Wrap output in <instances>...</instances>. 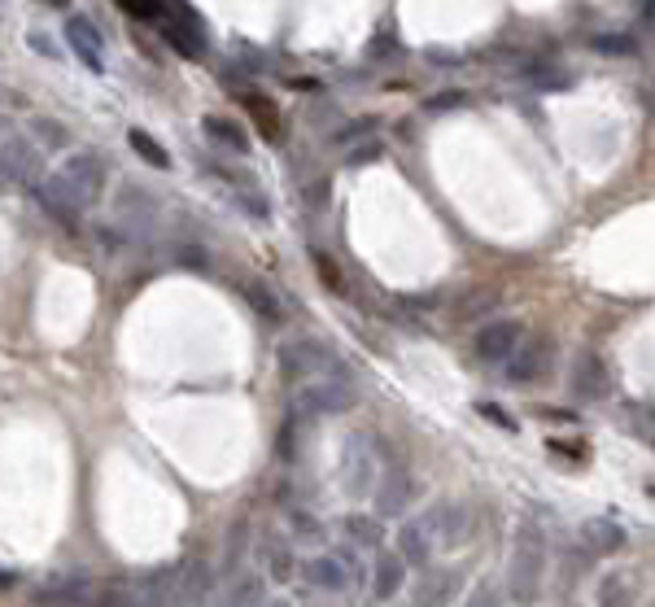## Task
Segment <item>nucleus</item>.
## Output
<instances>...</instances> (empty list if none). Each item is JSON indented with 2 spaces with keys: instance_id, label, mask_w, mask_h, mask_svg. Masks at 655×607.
<instances>
[{
  "instance_id": "obj_21",
  "label": "nucleus",
  "mask_w": 655,
  "mask_h": 607,
  "mask_svg": "<svg viewBox=\"0 0 655 607\" xmlns=\"http://www.w3.org/2000/svg\"><path fill=\"white\" fill-rule=\"evenodd\" d=\"M210 594H214L210 568L201 564V559L184 564V573H180V594H175V603H201V599H210Z\"/></svg>"
},
{
  "instance_id": "obj_43",
  "label": "nucleus",
  "mask_w": 655,
  "mask_h": 607,
  "mask_svg": "<svg viewBox=\"0 0 655 607\" xmlns=\"http://www.w3.org/2000/svg\"><path fill=\"white\" fill-rule=\"evenodd\" d=\"M372 118H363V123H350V127H341V132H332V145H350V140L354 136H367V132H372Z\"/></svg>"
},
{
  "instance_id": "obj_32",
  "label": "nucleus",
  "mask_w": 655,
  "mask_h": 607,
  "mask_svg": "<svg viewBox=\"0 0 655 607\" xmlns=\"http://www.w3.org/2000/svg\"><path fill=\"white\" fill-rule=\"evenodd\" d=\"M289 529H293L297 542H319V538H324V525H319V520L306 507H293L289 511Z\"/></svg>"
},
{
  "instance_id": "obj_12",
  "label": "nucleus",
  "mask_w": 655,
  "mask_h": 607,
  "mask_svg": "<svg viewBox=\"0 0 655 607\" xmlns=\"http://www.w3.org/2000/svg\"><path fill=\"white\" fill-rule=\"evenodd\" d=\"M66 44L75 49V57L88 70H97V75H105V40H101V31L92 27L88 18H66Z\"/></svg>"
},
{
  "instance_id": "obj_24",
  "label": "nucleus",
  "mask_w": 655,
  "mask_h": 607,
  "mask_svg": "<svg viewBox=\"0 0 655 607\" xmlns=\"http://www.w3.org/2000/svg\"><path fill=\"white\" fill-rule=\"evenodd\" d=\"M402 564H407L402 555H380L376 559V568H372V594H376L380 603L393 599V594L402 590Z\"/></svg>"
},
{
  "instance_id": "obj_5",
  "label": "nucleus",
  "mask_w": 655,
  "mask_h": 607,
  "mask_svg": "<svg viewBox=\"0 0 655 607\" xmlns=\"http://www.w3.org/2000/svg\"><path fill=\"white\" fill-rule=\"evenodd\" d=\"M114 219L123 223V228L136 236L140 245H145L149 236L158 232V201H153L149 188L123 180V184H118V193H114Z\"/></svg>"
},
{
  "instance_id": "obj_1",
  "label": "nucleus",
  "mask_w": 655,
  "mask_h": 607,
  "mask_svg": "<svg viewBox=\"0 0 655 607\" xmlns=\"http://www.w3.org/2000/svg\"><path fill=\"white\" fill-rule=\"evenodd\" d=\"M354 402H359V380H354L337 363L332 372L315 376V380H302V385H297L293 411H297V420H315V415H341V411H350Z\"/></svg>"
},
{
  "instance_id": "obj_46",
  "label": "nucleus",
  "mask_w": 655,
  "mask_h": 607,
  "mask_svg": "<svg viewBox=\"0 0 655 607\" xmlns=\"http://www.w3.org/2000/svg\"><path fill=\"white\" fill-rule=\"evenodd\" d=\"M638 22L655 27V0H638Z\"/></svg>"
},
{
  "instance_id": "obj_13",
  "label": "nucleus",
  "mask_w": 655,
  "mask_h": 607,
  "mask_svg": "<svg viewBox=\"0 0 655 607\" xmlns=\"http://www.w3.org/2000/svg\"><path fill=\"white\" fill-rule=\"evenodd\" d=\"M158 35L166 44H171L180 57H206V35L197 31V18H184V14H171V18H162L158 22Z\"/></svg>"
},
{
  "instance_id": "obj_36",
  "label": "nucleus",
  "mask_w": 655,
  "mask_h": 607,
  "mask_svg": "<svg viewBox=\"0 0 655 607\" xmlns=\"http://www.w3.org/2000/svg\"><path fill=\"white\" fill-rule=\"evenodd\" d=\"M450 594H455V577H424L415 599L428 603V599H450Z\"/></svg>"
},
{
  "instance_id": "obj_15",
  "label": "nucleus",
  "mask_w": 655,
  "mask_h": 607,
  "mask_svg": "<svg viewBox=\"0 0 655 607\" xmlns=\"http://www.w3.org/2000/svg\"><path fill=\"white\" fill-rule=\"evenodd\" d=\"M568 385H573V394L586 398V402L603 398L607 394V367H603L599 354H577L573 372H568Z\"/></svg>"
},
{
  "instance_id": "obj_29",
  "label": "nucleus",
  "mask_w": 655,
  "mask_h": 607,
  "mask_svg": "<svg viewBox=\"0 0 655 607\" xmlns=\"http://www.w3.org/2000/svg\"><path fill=\"white\" fill-rule=\"evenodd\" d=\"M127 140H131V149H136V153H140V158H145L149 166H158V171H166V166H171V153H166V149H162V145H158V140H153L149 132H140V127H131Z\"/></svg>"
},
{
  "instance_id": "obj_18",
  "label": "nucleus",
  "mask_w": 655,
  "mask_h": 607,
  "mask_svg": "<svg viewBox=\"0 0 655 607\" xmlns=\"http://www.w3.org/2000/svg\"><path fill=\"white\" fill-rule=\"evenodd\" d=\"M433 546H437V538H433V529H428V520H411V525H402L398 555L407 559L411 568H424L428 559H433Z\"/></svg>"
},
{
  "instance_id": "obj_6",
  "label": "nucleus",
  "mask_w": 655,
  "mask_h": 607,
  "mask_svg": "<svg viewBox=\"0 0 655 607\" xmlns=\"http://www.w3.org/2000/svg\"><path fill=\"white\" fill-rule=\"evenodd\" d=\"M376 442H367V437H350V446H345V468H341V485L350 498H363V494H376L380 485V468H376Z\"/></svg>"
},
{
  "instance_id": "obj_33",
  "label": "nucleus",
  "mask_w": 655,
  "mask_h": 607,
  "mask_svg": "<svg viewBox=\"0 0 655 607\" xmlns=\"http://www.w3.org/2000/svg\"><path fill=\"white\" fill-rule=\"evenodd\" d=\"M171 258L180 267H193V271H210V254L201 245H193V241H175L171 245Z\"/></svg>"
},
{
  "instance_id": "obj_14",
  "label": "nucleus",
  "mask_w": 655,
  "mask_h": 607,
  "mask_svg": "<svg viewBox=\"0 0 655 607\" xmlns=\"http://www.w3.org/2000/svg\"><path fill=\"white\" fill-rule=\"evenodd\" d=\"M35 201H40L44 206V214H49V219L57 223V228H66V232H79V214H83V206L75 197H66L62 188H57L49 175H44L40 180V188H35Z\"/></svg>"
},
{
  "instance_id": "obj_16",
  "label": "nucleus",
  "mask_w": 655,
  "mask_h": 607,
  "mask_svg": "<svg viewBox=\"0 0 655 607\" xmlns=\"http://www.w3.org/2000/svg\"><path fill=\"white\" fill-rule=\"evenodd\" d=\"M92 594V581L83 568H66V573H53L49 581H44L40 599L44 603H83Z\"/></svg>"
},
{
  "instance_id": "obj_44",
  "label": "nucleus",
  "mask_w": 655,
  "mask_h": 607,
  "mask_svg": "<svg viewBox=\"0 0 655 607\" xmlns=\"http://www.w3.org/2000/svg\"><path fill=\"white\" fill-rule=\"evenodd\" d=\"M31 49L40 53V57H53V62L62 57V49H57V44H49V35H40V31H31Z\"/></svg>"
},
{
  "instance_id": "obj_2",
  "label": "nucleus",
  "mask_w": 655,
  "mask_h": 607,
  "mask_svg": "<svg viewBox=\"0 0 655 607\" xmlns=\"http://www.w3.org/2000/svg\"><path fill=\"white\" fill-rule=\"evenodd\" d=\"M542 573H546V538L533 525H520L516 542H511V568H507L511 594H516V599H533Z\"/></svg>"
},
{
  "instance_id": "obj_42",
  "label": "nucleus",
  "mask_w": 655,
  "mask_h": 607,
  "mask_svg": "<svg viewBox=\"0 0 655 607\" xmlns=\"http://www.w3.org/2000/svg\"><path fill=\"white\" fill-rule=\"evenodd\" d=\"M476 411H481L485 420H494L498 428H503V433H516V415L503 411V407H498V402H481V407H476Z\"/></svg>"
},
{
  "instance_id": "obj_37",
  "label": "nucleus",
  "mask_w": 655,
  "mask_h": 607,
  "mask_svg": "<svg viewBox=\"0 0 655 607\" xmlns=\"http://www.w3.org/2000/svg\"><path fill=\"white\" fill-rule=\"evenodd\" d=\"M31 132H35V140H44V145H49V149H66V145H70V132H66V127L44 123V118H35V123H31Z\"/></svg>"
},
{
  "instance_id": "obj_20",
  "label": "nucleus",
  "mask_w": 655,
  "mask_h": 607,
  "mask_svg": "<svg viewBox=\"0 0 655 607\" xmlns=\"http://www.w3.org/2000/svg\"><path fill=\"white\" fill-rule=\"evenodd\" d=\"M411 494H415L411 476L402 472V468H393L385 481L376 485V511H380V516H398V511L411 503Z\"/></svg>"
},
{
  "instance_id": "obj_8",
  "label": "nucleus",
  "mask_w": 655,
  "mask_h": 607,
  "mask_svg": "<svg viewBox=\"0 0 655 607\" xmlns=\"http://www.w3.org/2000/svg\"><path fill=\"white\" fill-rule=\"evenodd\" d=\"M524 341V328L516 319H494V324H481L472 337V354L481 363H507L516 354V345Z\"/></svg>"
},
{
  "instance_id": "obj_38",
  "label": "nucleus",
  "mask_w": 655,
  "mask_h": 607,
  "mask_svg": "<svg viewBox=\"0 0 655 607\" xmlns=\"http://www.w3.org/2000/svg\"><path fill=\"white\" fill-rule=\"evenodd\" d=\"M236 201H241V206H245L249 214H254V223H267V219H271V201H267V197H258L249 184H245V188H236Z\"/></svg>"
},
{
  "instance_id": "obj_47",
  "label": "nucleus",
  "mask_w": 655,
  "mask_h": 607,
  "mask_svg": "<svg viewBox=\"0 0 655 607\" xmlns=\"http://www.w3.org/2000/svg\"><path fill=\"white\" fill-rule=\"evenodd\" d=\"M44 5H53V9H70V0H44Z\"/></svg>"
},
{
  "instance_id": "obj_3",
  "label": "nucleus",
  "mask_w": 655,
  "mask_h": 607,
  "mask_svg": "<svg viewBox=\"0 0 655 607\" xmlns=\"http://www.w3.org/2000/svg\"><path fill=\"white\" fill-rule=\"evenodd\" d=\"M49 180L62 188L66 197H75L79 206H92V201L101 197V184H105V162L97 158V153H70Z\"/></svg>"
},
{
  "instance_id": "obj_41",
  "label": "nucleus",
  "mask_w": 655,
  "mask_h": 607,
  "mask_svg": "<svg viewBox=\"0 0 655 607\" xmlns=\"http://www.w3.org/2000/svg\"><path fill=\"white\" fill-rule=\"evenodd\" d=\"M599 599L603 603H625L629 599V577H607L599 586Z\"/></svg>"
},
{
  "instance_id": "obj_40",
  "label": "nucleus",
  "mask_w": 655,
  "mask_h": 607,
  "mask_svg": "<svg viewBox=\"0 0 655 607\" xmlns=\"http://www.w3.org/2000/svg\"><path fill=\"white\" fill-rule=\"evenodd\" d=\"M393 53H402V44L393 40V35H376V40L367 44V62H385V57H393Z\"/></svg>"
},
{
  "instance_id": "obj_9",
  "label": "nucleus",
  "mask_w": 655,
  "mask_h": 607,
  "mask_svg": "<svg viewBox=\"0 0 655 607\" xmlns=\"http://www.w3.org/2000/svg\"><path fill=\"white\" fill-rule=\"evenodd\" d=\"M350 577H354V568H350V559H345L341 551L315 555V559H306V564H302V581H306L311 590H319V594H341V590H350Z\"/></svg>"
},
{
  "instance_id": "obj_48",
  "label": "nucleus",
  "mask_w": 655,
  "mask_h": 607,
  "mask_svg": "<svg viewBox=\"0 0 655 607\" xmlns=\"http://www.w3.org/2000/svg\"><path fill=\"white\" fill-rule=\"evenodd\" d=\"M647 494H651V498H655V481H647Z\"/></svg>"
},
{
  "instance_id": "obj_31",
  "label": "nucleus",
  "mask_w": 655,
  "mask_h": 607,
  "mask_svg": "<svg viewBox=\"0 0 655 607\" xmlns=\"http://www.w3.org/2000/svg\"><path fill=\"white\" fill-rule=\"evenodd\" d=\"M254 599H262V573H236V577H228V603H254Z\"/></svg>"
},
{
  "instance_id": "obj_27",
  "label": "nucleus",
  "mask_w": 655,
  "mask_h": 607,
  "mask_svg": "<svg viewBox=\"0 0 655 607\" xmlns=\"http://www.w3.org/2000/svg\"><path fill=\"white\" fill-rule=\"evenodd\" d=\"M206 136H214L219 145H228L232 153H249V136L241 132V123H232V118H206Z\"/></svg>"
},
{
  "instance_id": "obj_30",
  "label": "nucleus",
  "mask_w": 655,
  "mask_h": 607,
  "mask_svg": "<svg viewBox=\"0 0 655 607\" xmlns=\"http://www.w3.org/2000/svg\"><path fill=\"white\" fill-rule=\"evenodd\" d=\"M345 533H350L354 546H380V538H385V533H380V520L359 516V511H354V516H345Z\"/></svg>"
},
{
  "instance_id": "obj_22",
  "label": "nucleus",
  "mask_w": 655,
  "mask_h": 607,
  "mask_svg": "<svg viewBox=\"0 0 655 607\" xmlns=\"http://www.w3.org/2000/svg\"><path fill=\"white\" fill-rule=\"evenodd\" d=\"M245 302L254 306V315L262 319V324H284V306H280V297H276V289L271 284H262V280H249L245 284Z\"/></svg>"
},
{
  "instance_id": "obj_4",
  "label": "nucleus",
  "mask_w": 655,
  "mask_h": 607,
  "mask_svg": "<svg viewBox=\"0 0 655 607\" xmlns=\"http://www.w3.org/2000/svg\"><path fill=\"white\" fill-rule=\"evenodd\" d=\"M337 367V350L332 345H324L319 337H297V341H284L280 345V372L284 380H315Z\"/></svg>"
},
{
  "instance_id": "obj_19",
  "label": "nucleus",
  "mask_w": 655,
  "mask_h": 607,
  "mask_svg": "<svg viewBox=\"0 0 655 607\" xmlns=\"http://www.w3.org/2000/svg\"><path fill=\"white\" fill-rule=\"evenodd\" d=\"M581 546H586L590 555H612V551H621L625 546V529L616 525V520H586V525H581Z\"/></svg>"
},
{
  "instance_id": "obj_45",
  "label": "nucleus",
  "mask_w": 655,
  "mask_h": 607,
  "mask_svg": "<svg viewBox=\"0 0 655 607\" xmlns=\"http://www.w3.org/2000/svg\"><path fill=\"white\" fill-rule=\"evenodd\" d=\"M376 158H380V145L367 140V145H359V153H350V166H363V162H376Z\"/></svg>"
},
{
  "instance_id": "obj_34",
  "label": "nucleus",
  "mask_w": 655,
  "mask_h": 607,
  "mask_svg": "<svg viewBox=\"0 0 655 607\" xmlns=\"http://www.w3.org/2000/svg\"><path fill=\"white\" fill-rule=\"evenodd\" d=\"M118 5H123L131 18H140V22H153V27H158L162 18H171V9H166L162 0H118Z\"/></svg>"
},
{
  "instance_id": "obj_7",
  "label": "nucleus",
  "mask_w": 655,
  "mask_h": 607,
  "mask_svg": "<svg viewBox=\"0 0 655 607\" xmlns=\"http://www.w3.org/2000/svg\"><path fill=\"white\" fill-rule=\"evenodd\" d=\"M44 180V162H40V149L31 145L27 136H14V132H5V184H14V188H40Z\"/></svg>"
},
{
  "instance_id": "obj_26",
  "label": "nucleus",
  "mask_w": 655,
  "mask_h": 607,
  "mask_svg": "<svg viewBox=\"0 0 655 607\" xmlns=\"http://www.w3.org/2000/svg\"><path fill=\"white\" fill-rule=\"evenodd\" d=\"M245 551H249V525L245 520H236L228 542H223V577H236L245 568Z\"/></svg>"
},
{
  "instance_id": "obj_39",
  "label": "nucleus",
  "mask_w": 655,
  "mask_h": 607,
  "mask_svg": "<svg viewBox=\"0 0 655 607\" xmlns=\"http://www.w3.org/2000/svg\"><path fill=\"white\" fill-rule=\"evenodd\" d=\"M311 258H315V271H319V280H324V289L328 293H341V271H337V263H328V254H319V249H311Z\"/></svg>"
},
{
  "instance_id": "obj_35",
  "label": "nucleus",
  "mask_w": 655,
  "mask_h": 607,
  "mask_svg": "<svg viewBox=\"0 0 655 607\" xmlns=\"http://www.w3.org/2000/svg\"><path fill=\"white\" fill-rule=\"evenodd\" d=\"M472 97L468 92H437V97L424 101V114H450V110H468Z\"/></svg>"
},
{
  "instance_id": "obj_28",
  "label": "nucleus",
  "mask_w": 655,
  "mask_h": 607,
  "mask_svg": "<svg viewBox=\"0 0 655 607\" xmlns=\"http://www.w3.org/2000/svg\"><path fill=\"white\" fill-rule=\"evenodd\" d=\"M590 49L603 57H638V40L634 35H621V31H603L590 40Z\"/></svg>"
},
{
  "instance_id": "obj_10",
  "label": "nucleus",
  "mask_w": 655,
  "mask_h": 607,
  "mask_svg": "<svg viewBox=\"0 0 655 607\" xmlns=\"http://www.w3.org/2000/svg\"><path fill=\"white\" fill-rule=\"evenodd\" d=\"M424 520H428V529H433L437 546H463L472 533V511L463 503H437Z\"/></svg>"
},
{
  "instance_id": "obj_11",
  "label": "nucleus",
  "mask_w": 655,
  "mask_h": 607,
  "mask_svg": "<svg viewBox=\"0 0 655 607\" xmlns=\"http://www.w3.org/2000/svg\"><path fill=\"white\" fill-rule=\"evenodd\" d=\"M503 367H507L511 385H533V380L546 376V367H551V341H520L516 354H511Z\"/></svg>"
},
{
  "instance_id": "obj_25",
  "label": "nucleus",
  "mask_w": 655,
  "mask_h": 607,
  "mask_svg": "<svg viewBox=\"0 0 655 607\" xmlns=\"http://www.w3.org/2000/svg\"><path fill=\"white\" fill-rule=\"evenodd\" d=\"M236 101H241L245 110L254 114V123L262 127V136H267V140H280V118H276V105H271L267 97H258V92L241 88V92H236Z\"/></svg>"
},
{
  "instance_id": "obj_17",
  "label": "nucleus",
  "mask_w": 655,
  "mask_h": 607,
  "mask_svg": "<svg viewBox=\"0 0 655 607\" xmlns=\"http://www.w3.org/2000/svg\"><path fill=\"white\" fill-rule=\"evenodd\" d=\"M258 555H262V568H267V581H271V586H289L293 573H297V559H293V551H289V542L267 538V533H262Z\"/></svg>"
},
{
  "instance_id": "obj_23",
  "label": "nucleus",
  "mask_w": 655,
  "mask_h": 607,
  "mask_svg": "<svg viewBox=\"0 0 655 607\" xmlns=\"http://www.w3.org/2000/svg\"><path fill=\"white\" fill-rule=\"evenodd\" d=\"M180 573L184 568H158L140 581V603H175L180 594Z\"/></svg>"
}]
</instances>
